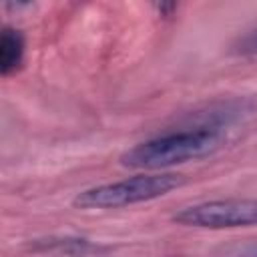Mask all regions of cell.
I'll return each mask as SVG.
<instances>
[{"mask_svg":"<svg viewBox=\"0 0 257 257\" xmlns=\"http://www.w3.org/2000/svg\"><path fill=\"white\" fill-rule=\"evenodd\" d=\"M223 143V135L217 128L199 126L189 131L167 133L137 147L124 151L120 155V165L128 169H143V171H163L181 163L197 161L203 157L213 155Z\"/></svg>","mask_w":257,"mask_h":257,"instance_id":"cell-1","label":"cell"},{"mask_svg":"<svg viewBox=\"0 0 257 257\" xmlns=\"http://www.w3.org/2000/svg\"><path fill=\"white\" fill-rule=\"evenodd\" d=\"M185 185L183 175L175 173H149V175H135L122 181L96 185L90 189L80 191L72 199V207L76 209H120L137 203L155 201L159 197L169 195L171 191Z\"/></svg>","mask_w":257,"mask_h":257,"instance_id":"cell-2","label":"cell"},{"mask_svg":"<svg viewBox=\"0 0 257 257\" xmlns=\"http://www.w3.org/2000/svg\"><path fill=\"white\" fill-rule=\"evenodd\" d=\"M173 223L195 229H239L257 225V199H215L179 209Z\"/></svg>","mask_w":257,"mask_h":257,"instance_id":"cell-3","label":"cell"},{"mask_svg":"<svg viewBox=\"0 0 257 257\" xmlns=\"http://www.w3.org/2000/svg\"><path fill=\"white\" fill-rule=\"evenodd\" d=\"M24 60V36L20 30L4 26L0 34V72L2 76H10L20 68Z\"/></svg>","mask_w":257,"mask_h":257,"instance_id":"cell-4","label":"cell"},{"mask_svg":"<svg viewBox=\"0 0 257 257\" xmlns=\"http://www.w3.org/2000/svg\"><path fill=\"white\" fill-rule=\"evenodd\" d=\"M46 247H52V249H58V251H66L70 255H84L86 251L94 249L86 239H46Z\"/></svg>","mask_w":257,"mask_h":257,"instance_id":"cell-5","label":"cell"},{"mask_svg":"<svg viewBox=\"0 0 257 257\" xmlns=\"http://www.w3.org/2000/svg\"><path fill=\"white\" fill-rule=\"evenodd\" d=\"M237 50L241 54H257V28L251 30L249 34H245L239 42H237Z\"/></svg>","mask_w":257,"mask_h":257,"instance_id":"cell-6","label":"cell"}]
</instances>
